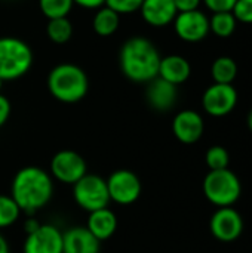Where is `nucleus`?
I'll use <instances>...</instances> for the list:
<instances>
[{"instance_id": "obj_25", "label": "nucleus", "mask_w": 252, "mask_h": 253, "mask_svg": "<svg viewBox=\"0 0 252 253\" xmlns=\"http://www.w3.org/2000/svg\"><path fill=\"white\" fill-rule=\"evenodd\" d=\"M205 162L211 170H223V169H227L230 157H229V153L224 147L214 145L206 151Z\"/></svg>"}, {"instance_id": "obj_6", "label": "nucleus", "mask_w": 252, "mask_h": 253, "mask_svg": "<svg viewBox=\"0 0 252 253\" xmlns=\"http://www.w3.org/2000/svg\"><path fill=\"white\" fill-rule=\"evenodd\" d=\"M74 202L89 213L98 209L108 208L110 196L107 188V181L98 175L86 173L73 185Z\"/></svg>"}, {"instance_id": "obj_13", "label": "nucleus", "mask_w": 252, "mask_h": 253, "mask_svg": "<svg viewBox=\"0 0 252 253\" xmlns=\"http://www.w3.org/2000/svg\"><path fill=\"white\" fill-rule=\"evenodd\" d=\"M205 130L202 116L195 110H183L172 120V132L183 144L198 142Z\"/></svg>"}, {"instance_id": "obj_28", "label": "nucleus", "mask_w": 252, "mask_h": 253, "mask_svg": "<svg viewBox=\"0 0 252 253\" xmlns=\"http://www.w3.org/2000/svg\"><path fill=\"white\" fill-rule=\"evenodd\" d=\"M202 1L212 13H215V12H232L238 0H202Z\"/></svg>"}, {"instance_id": "obj_23", "label": "nucleus", "mask_w": 252, "mask_h": 253, "mask_svg": "<svg viewBox=\"0 0 252 253\" xmlns=\"http://www.w3.org/2000/svg\"><path fill=\"white\" fill-rule=\"evenodd\" d=\"M73 4V0H39V7L48 19L68 16Z\"/></svg>"}, {"instance_id": "obj_8", "label": "nucleus", "mask_w": 252, "mask_h": 253, "mask_svg": "<svg viewBox=\"0 0 252 253\" xmlns=\"http://www.w3.org/2000/svg\"><path fill=\"white\" fill-rule=\"evenodd\" d=\"M50 173L59 182L74 185L88 173V165L79 153L73 150H61L52 157Z\"/></svg>"}, {"instance_id": "obj_16", "label": "nucleus", "mask_w": 252, "mask_h": 253, "mask_svg": "<svg viewBox=\"0 0 252 253\" xmlns=\"http://www.w3.org/2000/svg\"><path fill=\"white\" fill-rule=\"evenodd\" d=\"M177 96H178V92H177L175 84L160 77H156L151 82H149L147 101L151 105V108L157 111H168L175 105Z\"/></svg>"}, {"instance_id": "obj_26", "label": "nucleus", "mask_w": 252, "mask_h": 253, "mask_svg": "<svg viewBox=\"0 0 252 253\" xmlns=\"http://www.w3.org/2000/svg\"><path fill=\"white\" fill-rule=\"evenodd\" d=\"M143 0H105V6L119 15H129L138 12Z\"/></svg>"}, {"instance_id": "obj_22", "label": "nucleus", "mask_w": 252, "mask_h": 253, "mask_svg": "<svg viewBox=\"0 0 252 253\" xmlns=\"http://www.w3.org/2000/svg\"><path fill=\"white\" fill-rule=\"evenodd\" d=\"M46 34H48V37L53 43L64 44L73 36V24H71V21L67 16H64V18H55V19H48Z\"/></svg>"}, {"instance_id": "obj_24", "label": "nucleus", "mask_w": 252, "mask_h": 253, "mask_svg": "<svg viewBox=\"0 0 252 253\" xmlns=\"http://www.w3.org/2000/svg\"><path fill=\"white\" fill-rule=\"evenodd\" d=\"M21 215L19 206L10 196L0 194V230L7 228L18 221Z\"/></svg>"}, {"instance_id": "obj_31", "label": "nucleus", "mask_w": 252, "mask_h": 253, "mask_svg": "<svg viewBox=\"0 0 252 253\" xmlns=\"http://www.w3.org/2000/svg\"><path fill=\"white\" fill-rule=\"evenodd\" d=\"M73 3L85 9H100L105 6V0H73Z\"/></svg>"}, {"instance_id": "obj_18", "label": "nucleus", "mask_w": 252, "mask_h": 253, "mask_svg": "<svg viewBox=\"0 0 252 253\" xmlns=\"http://www.w3.org/2000/svg\"><path fill=\"white\" fill-rule=\"evenodd\" d=\"M86 228L100 242L110 239L117 230V216L108 208L98 209L89 213Z\"/></svg>"}, {"instance_id": "obj_3", "label": "nucleus", "mask_w": 252, "mask_h": 253, "mask_svg": "<svg viewBox=\"0 0 252 253\" xmlns=\"http://www.w3.org/2000/svg\"><path fill=\"white\" fill-rule=\"evenodd\" d=\"M48 89L50 95L64 104L82 101L89 89V80L83 68L64 62L55 65L48 74Z\"/></svg>"}, {"instance_id": "obj_33", "label": "nucleus", "mask_w": 252, "mask_h": 253, "mask_svg": "<svg viewBox=\"0 0 252 253\" xmlns=\"http://www.w3.org/2000/svg\"><path fill=\"white\" fill-rule=\"evenodd\" d=\"M0 253H9V245L0 233Z\"/></svg>"}, {"instance_id": "obj_35", "label": "nucleus", "mask_w": 252, "mask_h": 253, "mask_svg": "<svg viewBox=\"0 0 252 253\" xmlns=\"http://www.w3.org/2000/svg\"><path fill=\"white\" fill-rule=\"evenodd\" d=\"M1 86H3V80L0 79V90H1Z\"/></svg>"}, {"instance_id": "obj_1", "label": "nucleus", "mask_w": 252, "mask_h": 253, "mask_svg": "<svg viewBox=\"0 0 252 253\" xmlns=\"http://www.w3.org/2000/svg\"><path fill=\"white\" fill-rule=\"evenodd\" d=\"M53 194L52 176L42 168L27 166L19 169L10 187V197L19 206L21 212L33 215L45 208Z\"/></svg>"}, {"instance_id": "obj_20", "label": "nucleus", "mask_w": 252, "mask_h": 253, "mask_svg": "<svg viewBox=\"0 0 252 253\" xmlns=\"http://www.w3.org/2000/svg\"><path fill=\"white\" fill-rule=\"evenodd\" d=\"M211 76L214 83L221 84H233L238 76V64L230 56H220L212 62Z\"/></svg>"}, {"instance_id": "obj_10", "label": "nucleus", "mask_w": 252, "mask_h": 253, "mask_svg": "<svg viewBox=\"0 0 252 253\" xmlns=\"http://www.w3.org/2000/svg\"><path fill=\"white\" fill-rule=\"evenodd\" d=\"M172 24L175 34L187 43H198L209 34V18L199 9L178 12Z\"/></svg>"}, {"instance_id": "obj_27", "label": "nucleus", "mask_w": 252, "mask_h": 253, "mask_svg": "<svg viewBox=\"0 0 252 253\" xmlns=\"http://www.w3.org/2000/svg\"><path fill=\"white\" fill-rule=\"evenodd\" d=\"M233 16L238 22L242 24H252V0H238L232 9Z\"/></svg>"}, {"instance_id": "obj_5", "label": "nucleus", "mask_w": 252, "mask_h": 253, "mask_svg": "<svg viewBox=\"0 0 252 253\" xmlns=\"http://www.w3.org/2000/svg\"><path fill=\"white\" fill-rule=\"evenodd\" d=\"M242 187L239 178L229 169L209 170L203 179L205 197L218 208H229L235 205L241 196Z\"/></svg>"}, {"instance_id": "obj_14", "label": "nucleus", "mask_w": 252, "mask_h": 253, "mask_svg": "<svg viewBox=\"0 0 252 253\" xmlns=\"http://www.w3.org/2000/svg\"><path fill=\"white\" fill-rule=\"evenodd\" d=\"M140 13L150 27L162 28L174 22L178 10L174 0H143Z\"/></svg>"}, {"instance_id": "obj_32", "label": "nucleus", "mask_w": 252, "mask_h": 253, "mask_svg": "<svg viewBox=\"0 0 252 253\" xmlns=\"http://www.w3.org/2000/svg\"><path fill=\"white\" fill-rule=\"evenodd\" d=\"M42 224H39L36 219H33V218H30L28 221H25V224H24V228H25V231H27V234H30V233H33V231H36L39 227H40Z\"/></svg>"}, {"instance_id": "obj_7", "label": "nucleus", "mask_w": 252, "mask_h": 253, "mask_svg": "<svg viewBox=\"0 0 252 253\" xmlns=\"http://www.w3.org/2000/svg\"><path fill=\"white\" fill-rule=\"evenodd\" d=\"M107 181L108 196L111 202H116L117 205H132L138 200L141 196V181L140 178L128 169H119L114 170Z\"/></svg>"}, {"instance_id": "obj_21", "label": "nucleus", "mask_w": 252, "mask_h": 253, "mask_svg": "<svg viewBox=\"0 0 252 253\" xmlns=\"http://www.w3.org/2000/svg\"><path fill=\"white\" fill-rule=\"evenodd\" d=\"M238 21L232 12H215L209 18V31L217 37L227 39L236 30Z\"/></svg>"}, {"instance_id": "obj_30", "label": "nucleus", "mask_w": 252, "mask_h": 253, "mask_svg": "<svg viewBox=\"0 0 252 253\" xmlns=\"http://www.w3.org/2000/svg\"><path fill=\"white\" fill-rule=\"evenodd\" d=\"M10 116V102L6 96L0 93V127L7 122Z\"/></svg>"}, {"instance_id": "obj_9", "label": "nucleus", "mask_w": 252, "mask_h": 253, "mask_svg": "<svg viewBox=\"0 0 252 253\" xmlns=\"http://www.w3.org/2000/svg\"><path fill=\"white\" fill-rule=\"evenodd\" d=\"M238 104V90L233 84L214 83L202 95V107L212 117L230 114Z\"/></svg>"}, {"instance_id": "obj_29", "label": "nucleus", "mask_w": 252, "mask_h": 253, "mask_svg": "<svg viewBox=\"0 0 252 253\" xmlns=\"http://www.w3.org/2000/svg\"><path fill=\"white\" fill-rule=\"evenodd\" d=\"M174 3L178 12H190L199 9L202 0H174Z\"/></svg>"}, {"instance_id": "obj_15", "label": "nucleus", "mask_w": 252, "mask_h": 253, "mask_svg": "<svg viewBox=\"0 0 252 253\" xmlns=\"http://www.w3.org/2000/svg\"><path fill=\"white\" fill-rule=\"evenodd\" d=\"M100 243L86 227H73L62 233V253H100Z\"/></svg>"}, {"instance_id": "obj_12", "label": "nucleus", "mask_w": 252, "mask_h": 253, "mask_svg": "<svg viewBox=\"0 0 252 253\" xmlns=\"http://www.w3.org/2000/svg\"><path fill=\"white\" fill-rule=\"evenodd\" d=\"M24 253H62V233L55 225H40L27 234Z\"/></svg>"}, {"instance_id": "obj_11", "label": "nucleus", "mask_w": 252, "mask_h": 253, "mask_svg": "<svg viewBox=\"0 0 252 253\" xmlns=\"http://www.w3.org/2000/svg\"><path fill=\"white\" fill-rule=\"evenodd\" d=\"M209 228L212 236L224 243L235 242L244 230V221L233 208H220L211 218Z\"/></svg>"}, {"instance_id": "obj_4", "label": "nucleus", "mask_w": 252, "mask_h": 253, "mask_svg": "<svg viewBox=\"0 0 252 253\" xmlns=\"http://www.w3.org/2000/svg\"><path fill=\"white\" fill-rule=\"evenodd\" d=\"M33 65V50L27 42L4 36L0 37V79L16 80L27 74Z\"/></svg>"}, {"instance_id": "obj_19", "label": "nucleus", "mask_w": 252, "mask_h": 253, "mask_svg": "<svg viewBox=\"0 0 252 253\" xmlns=\"http://www.w3.org/2000/svg\"><path fill=\"white\" fill-rule=\"evenodd\" d=\"M119 25H120V15L107 6L97 9L95 15L92 18V28L101 37L113 36L117 31Z\"/></svg>"}, {"instance_id": "obj_34", "label": "nucleus", "mask_w": 252, "mask_h": 253, "mask_svg": "<svg viewBox=\"0 0 252 253\" xmlns=\"http://www.w3.org/2000/svg\"><path fill=\"white\" fill-rule=\"evenodd\" d=\"M248 127H250V130L252 132V110L250 111V114H248Z\"/></svg>"}, {"instance_id": "obj_17", "label": "nucleus", "mask_w": 252, "mask_h": 253, "mask_svg": "<svg viewBox=\"0 0 252 253\" xmlns=\"http://www.w3.org/2000/svg\"><path fill=\"white\" fill-rule=\"evenodd\" d=\"M192 74L190 62L181 55H168L160 58L157 77L178 86L189 80Z\"/></svg>"}, {"instance_id": "obj_2", "label": "nucleus", "mask_w": 252, "mask_h": 253, "mask_svg": "<svg viewBox=\"0 0 252 253\" xmlns=\"http://www.w3.org/2000/svg\"><path fill=\"white\" fill-rule=\"evenodd\" d=\"M160 58L156 44L146 37L128 39L119 52L120 70L134 83H149L156 79Z\"/></svg>"}]
</instances>
